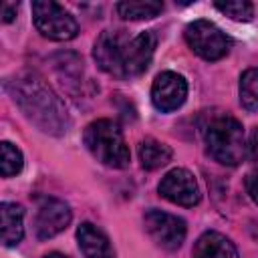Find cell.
<instances>
[{"label":"cell","mask_w":258,"mask_h":258,"mask_svg":"<svg viewBox=\"0 0 258 258\" xmlns=\"http://www.w3.org/2000/svg\"><path fill=\"white\" fill-rule=\"evenodd\" d=\"M4 91L22 115L42 133L60 137L71 129V115L60 97L34 71H18L4 81Z\"/></svg>","instance_id":"1"},{"label":"cell","mask_w":258,"mask_h":258,"mask_svg":"<svg viewBox=\"0 0 258 258\" xmlns=\"http://www.w3.org/2000/svg\"><path fill=\"white\" fill-rule=\"evenodd\" d=\"M157 38L151 30L129 34L127 30H103L93 46L97 64L111 77L133 79L147 71Z\"/></svg>","instance_id":"2"},{"label":"cell","mask_w":258,"mask_h":258,"mask_svg":"<svg viewBox=\"0 0 258 258\" xmlns=\"http://www.w3.org/2000/svg\"><path fill=\"white\" fill-rule=\"evenodd\" d=\"M83 143L87 151L107 167L123 169L129 165L131 153L125 143L123 131L111 119H97L89 123L83 131Z\"/></svg>","instance_id":"3"},{"label":"cell","mask_w":258,"mask_h":258,"mask_svg":"<svg viewBox=\"0 0 258 258\" xmlns=\"http://www.w3.org/2000/svg\"><path fill=\"white\" fill-rule=\"evenodd\" d=\"M208 153L222 165H238L246 155L244 127L232 115H216L204 127Z\"/></svg>","instance_id":"4"},{"label":"cell","mask_w":258,"mask_h":258,"mask_svg":"<svg viewBox=\"0 0 258 258\" xmlns=\"http://www.w3.org/2000/svg\"><path fill=\"white\" fill-rule=\"evenodd\" d=\"M32 18L36 30L50 40H71L79 34L75 16L52 0L32 2Z\"/></svg>","instance_id":"5"},{"label":"cell","mask_w":258,"mask_h":258,"mask_svg":"<svg viewBox=\"0 0 258 258\" xmlns=\"http://www.w3.org/2000/svg\"><path fill=\"white\" fill-rule=\"evenodd\" d=\"M187 46L204 60H220L232 48V38L210 20H194L185 26Z\"/></svg>","instance_id":"6"},{"label":"cell","mask_w":258,"mask_h":258,"mask_svg":"<svg viewBox=\"0 0 258 258\" xmlns=\"http://www.w3.org/2000/svg\"><path fill=\"white\" fill-rule=\"evenodd\" d=\"M143 226H145V232L149 234V238L159 248H163L167 252L177 250L183 244L185 234H187L185 222L179 216H173V214H167V212H161L155 208L145 212Z\"/></svg>","instance_id":"7"},{"label":"cell","mask_w":258,"mask_h":258,"mask_svg":"<svg viewBox=\"0 0 258 258\" xmlns=\"http://www.w3.org/2000/svg\"><path fill=\"white\" fill-rule=\"evenodd\" d=\"M159 194L161 198H165L171 204L183 206V208H191L196 204H200V185L194 177L191 171L183 169V167H175L171 171H167L161 181H159Z\"/></svg>","instance_id":"8"},{"label":"cell","mask_w":258,"mask_h":258,"mask_svg":"<svg viewBox=\"0 0 258 258\" xmlns=\"http://www.w3.org/2000/svg\"><path fill=\"white\" fill-rule=\"evenodd\" d=\"M185 97H187V81L181 75L173 71H163L155 77L151 85V103L157 111L171 113L185 103Z\"/></svg>","instance_id":"9"},{"label":"cell","mask_w":258,"mask_h":258,"mask_svg":"<svg viewBox=\"0 0 258 258\" xmlns=\"http://www.w3.org/2000/svg\"><path fill=\"white\" fill-rule=\"evenodd\" d=\"M71 208L56 198H42L34 216V234L38 240H50L71 224Z\"/></svg>","instance_id":"10"},{"label":"cell","mask_w":258,"mask_h":258,"mask_svg":"<svg viewBox=\"0 0 258 258\" xmlns=\"http://www.w3.org/2000/svg\"><path fill=\"white\" fill-rule=\"evenodd\" d=\"M77 242L85 258H115L107 234L91 222H83L77 228Z\"/></svg>","instance_id":"11"},{"label":"cell","mask_w":258,"mask_h":258,"mask_svg":"<svg viewBox=\"0 0 258 258\" xmlns=\"http://www.w3.org/2000/svg\"><path fill=\"white\" fill-rule=\"evenodd\" d=\"M194 258H240L234 242L220 232H204L196 246Z\"/></svg>","instance_id":"12"},{"label":"cell","mask_w":258,"mask_h":258,"mask_svg":"<svg viewBox=\"0 0 258 258\" xmlns=\"http://www.w3.org/2000/svg\"><path fill=\"white\" fill-rule=\"evenodd\" d=\"M2 220V242L6 248L16 246L24 236V210L14 202H4L0 206Z\"/></svg>","instance_id":"13"},{"label":"cell","mask_w":258,"mask_h":258,"mask_svg":"<svg viewBox=\"0 0 258 258\" xmlns=\"http://www.w3.org/2000/svg\"><path fill=\"white\" fill-rule=\"evenodd\" d=\"M171 149L169 145L153 139V137H147L139 143V161L145 169H157V167H163L169 159H171Z\"/></svg>","instance_id":"14"},{"label":"cell","mask_w":258,"mask_h":258,"mask_svg":"<svg viewBox=\"0 0 258 258\" xmlns=\"http://www.w3.org/2000/svg\"><path fill=\"white\" fill-rule=\"evenodd\" d=\"M115 8L123 20H147L157 16L163 10V4L155 0H137V2L131 0V2H119Z\"/></svg>","instance_id":"15"},{"label":"cell","mask_w":258,"mask_h":258,"mask_svg":"<svg viewBox=\"0 0 258 258\" xmlns=\"http://www.w3.org/2000/svg\"><path fill=\"white\" fill-rule=\"evenodd\" d=\"M238 95H240V105L246 111L250 113L258 111V69H248L242 73Z\"/></svg>","instance_id":"16"},{"label":"cell","mask_w":258,"mask_h":258,"mask_svg":"<svg viewBox=\"0 0 258 258\" xmlns=\"http://www.w3.org/2000/svg\"><path fill=\"white\" fill-rule=\"evenodd\" d=\"M22 165H24L22 151L16 145H12L10 141H2L0 143V171H2V177H12V175L20 173Z\"/></svg>","instance_id":"17"},{"label":"cell","mask_w":258,"mask_h":258,"mask_svg":"<svg viewBox=\"0 0 258 258\" xmlns=\"http://www.w3.org/2000/svg\"><path fill=\"white\" fill-rule=\"evenodd\" d=\"M216 8L238 22H248L254 16V6L246 0H232V2H216Z\"/></svg>","instance_id":"18"},{"label":"cell","mask_w":258,"mask_h":258,"mask_svg":"<svg viewBox=\"0 0 258 258\" xmlns=\"http://www.w3.org/2000/svg\"><path fill=\"white\" fill-rule=\"evenodd\" d=\"M246 191L252 198V202L258 204V169L256 171H250L246 175Z\"/></svg>","instance_id":"19"},{"label":"cell","mask_w":258,"mask_h":258,"mask_svg":"<svg viewBox=\"0 0 258 258\" xmlns=\"http://www.w3.org/2000/svg\"><path fill=\"white\" fill-rule=\"evenodd\" d=\"M248 151H250V157L254 161H258V127L250 133V141H248Z\"/></svg>","instance_id":"20"},{"label":"cell","mask_w":258,"mask_h":258,"mask_svg":"<svg viewBox=\"0 0 258 258\" xmlns=\"http://www.w3.org/2000/svg\"><path fill=\"white\" fill-rule=\"evenodd\" d=\"M16 16V4H2V20L12 22Z\"/></svg>","instance_id":"21"},{"label":"cell","mask_w":258,"mask_h":258,"mask_svg":"<svg viewBox=\"0 0 258 258\" xmlns=\"http://www.w3.org/2000/svg\"><path fill=\"white\" fill-rule=\"evenodd\" d=\"M42 258H69V256H64V254H60V252H48V254H44Z\"/></svg>","instance_id":"22"}]
</instances>
